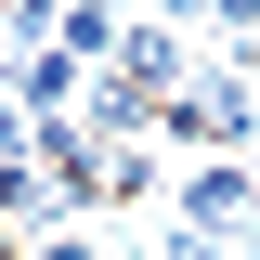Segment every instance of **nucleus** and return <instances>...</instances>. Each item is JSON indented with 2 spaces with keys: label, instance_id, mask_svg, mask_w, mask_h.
Returning a JSON list of instances; mask_svg holds the SVG:
<instances>
[{
  "label": "nucleus",
  "instance_id": "f03ea898",
  "mask_svg": "<svg viewBox=\"0 0 260 260\" xmlns=\"http://www.w3.org/2000/svg\"><path fill=\"white\" fill-rule=\"evenodd\" d=\"M247 221H260V169H247V156H195L182 182H169V234H208V247H234Z\"/></svg>",
  "mask_w": 260,
  "mask_h": 260
},
{
  "label": "nucleus",
  "instance_id": "20e7f679",
  "mask_svg": "<svg viewBox=\"0 0 260 260\" xmlns=\"http://www.w3.org/2000/svg\"><path fill=\"white\" fill-rule=\"evenodd\" d=\"M26 208H65V195H52V182H39V169H26V156H0V234L26 221Z\"/></svg>",
  "mask_w": 260,
  "mask_h": 260
},
{
  "label": "nucleus",
  "instance_id": "0eeeda50",
  "mask_svg": "<svg viewBox=\"0 0 260 260\" xmlns=\"http://www.w3.org/2000/svg\"><path fill=\"white\" fill-rule=\"evenodd\" d=\"M156 260H234V247H208V234H156Z\"/></svg>",
  "mask_w": 260,
  "mask_h": 260
},
{
  "label": "nucleus",
  "instance_id": "423d86ee",
  "mask_svg": "<svg viewBox=\"0 0 260 260\" xmlns=\"http://www.w3.org/2000/svg\"><path fill=\"white\" fill-rule=\"evenodd\" d=\"M26 260H104V247H91V234H39Z\"/></svg>",
  "mask_w": 260,
  "mask_h": 260
},
{
  "label": "nucleus",
  "instance_id": "39448f33",
  "mask_svg": "<svg viewBox=\"0 0 260 260\" xmlns=\"http://www.w3.org/2000/svg\"><path fill=\"white\" fill-rule=\"evenodd\" d=\"M0 156H26V91L0 78Z\"/></svg>",
  "mask_w": 260,
  "mask_h": 260
},
{
  "label": "nucleus",
  "instance_id": "f257e3e1",
  "mask_svg": "<svg viewBox=\"0 0 260 260\" xmlns=\"http://www.w3.org/2000/svg\"><path fill=\"white\" fill-rule=\"evenodd\" d=\"M169 143H195V156H260V78L247 65H195V91L169 104Z\"/></svg>",
  "mask_w": 260,
  "mask_h": 260
},
{
  "label": "nucleus",
  "instance_id": "7ed1b4c3",
  "mask_svg": "<svg viewBox=\"0 0 260 260\" xmlns=\"http://www.w3.org/2000/svg\"><path fill=\"white\" fill-rule=\"evenodd\" d=\"M117 39H130L117 13H52V52L65 65H117Z\"/></svg>",
  "mask_w": 260,
  "mask_h": 260
}]
</instances>
